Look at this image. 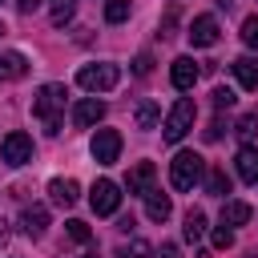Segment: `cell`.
Wrapping results in <instances>:
<instances>
[{
    "label": "cell",
    "instance_id": "15",
    "mask_svg": "<svg viewBox=\"0 0 258 258\" xmlns=\"http://www.w3.org/2000/svg\"><path fill=\"white\" fill-rule=\"evenodd\" d=\"M145 214H149L153 222H165V218L173 214V202H169V194H161V189H149V194H145Z\"/></svg>",
    "mask_w": 258,
    "mask_h": 258
},
{
    "label": "cell",
    "instance_id": "37",
    "mask_svg": "<svg viewBox=\"0 0 258 258\" xmlns=\"http://www.w3.org/2000/svg\"><path fill=\"white\" fill-rule=\"evenodd\" d=\"M0 77H4V73H0Z\"/></svg>",
    "mask_w": 258,
    "mask_h": 258
},
{
    "label": "cell",
    "instance_id": "36",
    "mask_svg": "<svg viewBox=\"0 0 258 258\" xmlns=\"http://www.w3.org/2000/svg\"><path fill=\"white\" fill-rule=\"evenodd\" d=\"M222 4H226V0H222Z\"/></svg>",
    "mask_w": 258,
    "mask_h": 258
},
{
    "label": "cell",
    "instance_id": "14",
    "mask_svg": "<svg viewBox=\"0 0 258 258\" xmlns=\"http://www.w3.org/2000/svg\"><path fill=\"white\" fill-rule=\"evenodd\" d=\"M44 226H48V210H44V206H28V210L20 214V230H24L28 238H40Z\"/></svg>",
    "mask_w": 258,
    "mask_h": 258
},
{
    "label": "cell",
    "instance_id": "4",
    "mask_svg": "<svg viewBox=\"0 0 258 258\" xmlns=\"http://www.w3.org/2000/svg\"><path fill=\"white\" fill-rule=\"evenodd\" d=\"M117 81H121V69L117 64H85L77 73V85L85 93H109V89H117Z\"/></svg>",
    "mask_w": 258,
    "mask_h": 258
},
{
    "label": "cell",
    "instance_id": "29",
    "mask_svg": "<svg viewBox=\"0 0 258 258\" xmlns=\"http://www.w3.org/2000/svg\"><path fill=\"white\" fill-rule=\"evenodd\" d=\"M214 246H218V250H230V246H234V230H230L226 222L214 230Z\"/></svg>",
    "mask_w": 258,
    "mask_h": 258
},
{
    "label": "cell",
    "instance_id": "32",
    "mask_svg": "<svg viewBox=\"0 0 258 258\" xmlns=\"http://www.w3.org/2000/svg\"><path fill=\"white\" fill-rule=\"evenodd\" d=\"M161 258H181V250L173 242H161Z\"/></svg>",
    "mask_w": 258,
    "mask_h": 258
},
{
    "label": "cell",
    "instance_id": "6",
    "mask_svg": "<svg viewBox=\"0 0 258 258\" xmlns=\"http://www.w3.org/2000/svg\"><path fill=\"white\" fill-rule=\"evenodd\" d=\"M89 153H93L97 165H113L121 157V133L117 129H97L93 141H89Z\"/></svg>",
    "mask_w": 258,
    "mask_h": 258
},
{
    "label": "cell",
    "instance_id": "13",
    "mask_svg": "<svg viewBox=\"0 0 258 258\" xmlns=\"http://www.w3.org/2000/svg\"><path fill=\"white\" fill-rule=\"evenodd\" d=\"M234 165H238V177L242 181L258 185V145H242L238 157H234Z\"/></svg>",
    "mask_w": 258,
    "mask_h": 258
},
{
    "label": "cell",
    "instance_id": "21",
    "mask_svg": "<svg viewBox=\"0 0 258 258\" xmlns=\"http://www.w3.org/2000/svg\"><path fill=\"white\" fill-rule=\"evenodd\" d=\"M246 218H250V206H246V202H226V206H222V222H226V226H242Z\"/></svg>",
    "mask_w": 258,
    "mask_h": 258
},
{
    "label": "cell",
    "instance_id": "12",
    "mask_svg": "<svg viewBox=\"0 0 258 258\" xmlns=\"http://www.w3.org/2000/svg\"><path fill=\"white\" fill-rule=\"evenodd\" d=\"M48 198H52V206H73L81 198V185L73 177H52L48 181Z\"/></svg>",
    "mask_w": 258,
    "mask_h": 258
},
{
    "label": "cell",
    "instance_id": "2",
    "mask_svg": "<svg viewBox=\"0 0 258 258\" xmlns=\"http://www.w3.org/2000/svg\"><path fill=\"white\" fill-rule=\"evenodd\" d=\"M202 173H206V161H202L194 149H181V153L169 161V181H173V189H194V185L202 181Z\"/></svg>",
    "mask_w": 258,
    "mask_h": 258
},
{
    "label": "cell",
    "instance_id": "22",
    "mask_svg": "<svg viewBox=\"0 0 258 258\" xmlns=\"http://www.w3.org/2000/svg\"><path fill=\"white\" fill-rule=\"evenodd\" d=\"M202 234H206V214L189 210L185 214V242H202Z\"/></svg>",
    "mask_w": 258,
    "mask_h": 258
},
{
    "label": "cell",
    "instance_id": "33",
    "mask_svg": "<svg viewBox=\"0 0 258 258\" xmlns=\"http://www.w3.org/2000/svg\"><path fill=\"white\" fill-rule=\"evenodd\" d=\"M40 4H44V0H16V8H20V12H32V8H40Z\"/></svg>",
    "mask_w": 258,
    "mask_h": 258
},
{
    "label": "cell",
    "instance_id": "23",
    "mask_svg": "<svg viewBox=\"0 0 258 258\" xmlns=\"http://www.w3.org/2000/svg\"><path fill=\"white\" fill-rule=\"evenodd\" d=\"M129 8H133V0H105V20H109V24L129 20Z\"/></svg>",
    "mask_w": 258,
    "mask_h": 258
},
{
    "label": "cell",
    "instance_id": "35",
    "mask_svg": "<svg viewBox=\"0 0 258 258\" xmlns=\"http://www.w3.org/2000/svg\"><path fill=\"white\" fill-rule=\"evenodd\" d=\"M0 32H4V24H0Z\"/></svg>",
    "mask_w": 258,
    "mask_h": 258
},
{
    "label": "cell",
    "instance_id": "30",
    "mask_svg": "<svg viewBox=\"0 0 258 258\" xmlns=\"http://www.w3.org/2000/svg\"><path fill=\"white\" fill-rule=\"evenodd\" d=\"M149 69H153V56H149V52H141V56L133 60V73H137V77H149Z\"/></svg>",
    "mask_w": 258,
    "mask_h": 258
},
{
    "label": "cell",
    "instance_id": "8",
    "mask_svg": "<svg viewBox=\"0 0 258 258\" xmlns=\"http://www.w3.org/2000/svg\"><path fill=\"white\" fill-rule=\"evenodd\" d=\"M189 44L194 48H210V44H218V20L214 16H194V24H189Z\"/></svg>",
    "mask_w": 258,
    "mask_h": 258
},
{
    "label": "cell",
    "instance_id": "5",
    "mask_svg": "<svg viewBox=\"0 0 258 258\" xmlns=\"http://www.w3.org/2000/svg\"><path fill=\"white\" fill-rule=\"evenodd\" d=\"M89 206H93V214H101V218L117 214V206H121V185L109 181V177L93 181V189H89Z\"/></svg>",
    "mask_w": 258,
    "mask_h": 258
},
{
    "label": "cell",
    "instance_id": "10",
    "mask_svg": "<svg viewBox=\"0 0 258 258\" xmlns=\"http://www.w3.org/2000/svg\"><path fill=\"white\" fill-rule=\"evenodd\" d=\"M105 117V105L97 101V97H81L77 105H73V125L77 129H89V125H97Z\"/></svg>",
    "mask_w": 258,
    "mask_h": 258
},
{
    "label": "cell",
    "instance_id": "31",
    "mask_svg": "<svg viewBox=\"0 0 258 258\" xmlns=\"http://www.w3.org/2000/svg\"><path fill=\"white\" fill-rule=\"evenodd\" d=\"M218 137H222V117H214L210 129H206V141H218Z\"/></svg>",
    "mask_w": 258,
    "mask_h": 258
},
{
    "label": "cell",
    "instance_id": "26",
    "mask_svg": "<svg viewBox=\"0 0 258 258\" xmlns=\"http://www.w3.org/2000/svg\"><path fill=\"white\" fill-rule=\"evenodd\" d=\"M69 238H73V242H81V246H89V242H93V230H89L85 222H77V218H73V222H69Z\"/></svg>",
    "mask_w": 258,
    "mask_h": 258
},
{
    "label": "cell",
    "instance_id": "24",
    "mask_svg": "<svg viewBox=\"0 0 258 258\" xmlns=\"http://www.w3.org/2000/svg\"><path fill=\"white\" fill-rule=\"evenodd\" d=\"M117 258H153V246H149L145 238H133V242H125V246L117 250Z\"/></svg>",
    "mask_w": 258,
    "mask_h": 258
},
{
    "label": "cell",
    "instance_id": "19",
    "mask_svg": "<svg viewBox=\"0 0 258 258\" xmlns=\"http://www.w3.org/2000/svg\"><path fill=\"white\" fill-rule=\"evenodd\" d=\"M206 194H210V198H226V194H230L226 169H210V173H206Z\"/></svg>",
    "mask_w": 258,
    "mask_h": 258
},
{
    "label": "cell",
    "instance_id": "7",
    "mask_svg": "<svg viewBox=\"0 0 258 258\" xmlns=\"http://www.w3.org/2000/svg\"><path fill=\"white\" fill-rule=\"evenodd\" d=\"M0 157H4L8 165H24V161H32V137L20 133V129H12V133L0 141Z\"/></svg>",
    "mask_w": 258,
    "mask_h": 258
},
{
    "label": "cell",
    "instance_id": "1",
    "mask_svg": "<svg viewBox=\"0 0 258 258\" xmlns=\"http://www.w3.org/2000/svg\"><path fill=\"white\" fill-rule=\"evenodd\" d=\"M64 85H40L32 97V117L44 125V133H60L64 125Z\"/></svg>",
    "mask_w": 258,
    "mask_h": 258
},
{
    "label": "cell",
    "instance_id": "17",
    "mask_svg": "<svg viewBox=\"0 0 258 258\" xmlns=\"http://www.w3.org/2000/svg\"><path fill=\"white\" fill-rule=\"evenodd\" d=\"M0 73H4L8 81H20V77L28 73V60H24L20 52H4V56H0Z\"/></svg>",
    "mask_w": 258,
    "mask_h": 258
},
{
    "label": "cell",
    "instance_id": "25",
    "mask_svg": "<svg viewBox=\"0 0 258 258\" xmlns=\"http://www.w3.org/2000/svg\"><path fill=\"white\" fill-rule=\"evenodd\" d=\"M210 101H214V109L222 113V109H234V101H238V97H234V89H214V93H210Z\"/></svg>",
    "mask_w": 258,
    "mask_h": 258
},
{
    "label": "cell",
    "instance_id": "27",
    "mask_svg": "<svg viewBox=\"0 0 258 258\" xmlns=\"http://www.w3.org/2000/svg\"><path fill=\"white\" fill-rule=\"evenodd\" d=\"M242 40H246V48H258V16L242 20Z\"/></svg>",
    "mask_w": 258,
    "mask_h": 258
},
{
    "label": "cell",
    "instance_id": "11",
    "mask_svg": "<svg viewBox=\"0 0 258 258\" xmlns=\"http://www.w3.org/2000/svg\"><path fill=\"white\" fill-rule=\"evenodd\" d=\"M198 64H194V56H177L173 60V69H169V81H173V89H181V93H189L194 89V81H198Z\"/></svg>",
    "mask_w": 258,
    "mask_h": 258
},
{
    "label": "cell",
    "instance_id": "28",
    "mask_svg": "<svg viewBox=\"0 0 258 258\" xmlns=\"http://www.w3.org/2000/svg\"><path fill=\"white\" fill-rule=\"evenodd\" d=\"M254 133H258V113H246V117L238 121V137H246V141H250Z\"/></svg>",
    "mask_w": 258,
    "mask_h": 258
},
{
    "label": "cell",
    "instance_id": "16",
    "mask_svg": "<svg viewBox=\"0 0 258 258\" xmlns=\"http://www.w3.org/2000/svg\"><path fill=\"white\" fill-rule=\"evenodd\" d=\"M230 69H234V77H238L242 89H258V60L254 56H238Z\"/></svg>",
    "mask_w": 258,
    "mask_h": 258
},
{
    "label": "cell",
    "instance_id": "3",
    "mask_svg": "<svg viewBox=\"0 0 258 258\" xmlns=\"http://www.w3.org/2000/svg\"><path fill=\"white\" fill-rule=\"evenodd\" d=\"M194 117H198V105L189 101V97H181L173 109H169V117H165V125H161V137L173 145V141H181L189 129H194Z\"/></svg>",
    "mask_w": 258,
    "mask_h": 258
},
{
    "label": "cell",
    "instance_id": "18",
    "mask_svg": "<svg viewBox=\"0 0 258 258\" xmlns=\"http://www.w3.org/2000/svg\"><path fill=\"white\" fill-rule=\"evenodd\" d=\"M157 117H161L157 101H141V105L133 109V121H137V129H153V125H157Z\"/></svg>",
    "mask_w": 258,
    "mask_h": 258
},
{
    "label": "cell",
    "instance_id": "20",
    "mask_svg": "<svg viewBox=\"0 0 258 258\" xmlns=\"http://www.w3.org/2000/svg\"><path fill=\"white\" fill-rule=\"evenodd\" d=\"M73 12H77V0H52V4H48V16H52L56 28H64V24L73 20Z\"/></svg>",
    "mask_w": 258,
    "mask_h": 258
},
{
    "label": "cell",
    "instance_id": "34",
    "mask_svg": "<svg viewBox=\"0 0 258 258\" xmlns=\"http://www.w3.org/2000/svg\"><path fill=\"white\" fill-rule=\"evenodd\" d=\"M81 258H97V254H81Z\"/></svg>",
    "mask_w": 258,
    "mask_h": 258
},
{
    "label": "cell",
    "instance_id": "9",
    "mask_svg": "<svg viewBox=\"0 0 258 258\" xmlns=\"http://www.w3.org/2000/svg\"><path fill=\"white\" fill-rule=\"evenodd\" d=\"M153 177H157L153 161H137V165L129 169V177H125V189H129V194H137V198H145V194L153 189Z\"/></svg>",
    "mask_w": 258,
    "mask_h": 258
}]
</instances>
